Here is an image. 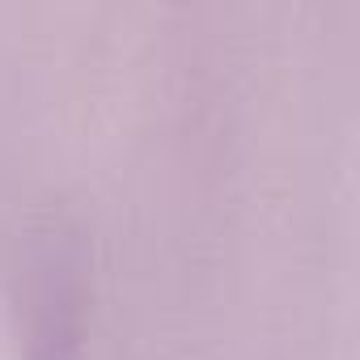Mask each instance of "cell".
Returning a JSON list of instances; mask_svg holds the SVG:
<instances>
[{"label": "cell", "instance_id": "cell-1", "mask_svg": "<svg viewBox=\"0 0 360 360\" xmlns=\"http://www.w3.org/2000/svg\"><path fill=\"white\" fill-rule=\"evenodd\" d=\"M89 255L81 229L47 212L22 238L18 263V314L30 360H72L85 330Z\"/></svg>", "mask_w": 360, "mask_h": 360}]
</instances>
